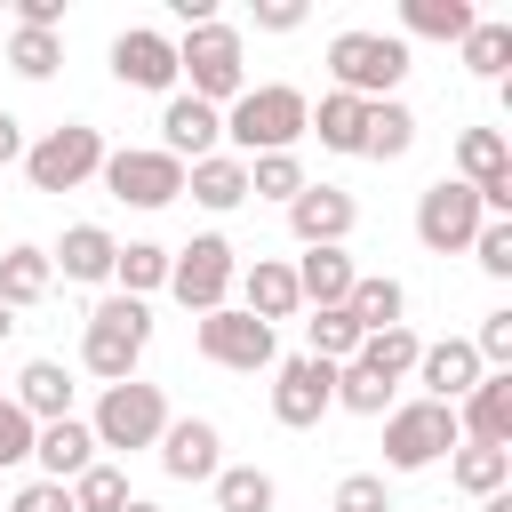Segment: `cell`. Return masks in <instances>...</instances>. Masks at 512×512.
Masks as SVG:
<instances>
[{
    "label": "cell",
    "instance_id": "obj_37",
    "mask_svg": "<svg viewBox=\"0 0 512 512\" xmlns=\"http://www.w3.org/2000/svg\"><path fill=\"white\" fill-rule=\"evenodd\" d=\"M336 408H352V416H384V408H392V384L368 376L360 360H344V368H336Z\"/></svg>",
    "mask_w": 512,
    "mask_h": 512
},
{
    "label": "cell",
    "instance_id": "obj_9",
    "mask_svg": "<svg viewBox=\"0 0 512 512\" xmlns=\"http://www.w3.org/2000/svg\"><path fill=\"white\" fill-rule=\"evenodd\" d=\"M480 224H488V208H480V192H472V184L440 176V184H424V192H416V240H424L432 256L472 248V232H480Z\"/></svg>",
    "mask_w": 512,
    "mask_h": 512
},
{
    "label": "cell",
    "instance_id": "obj_6",
    "mask_svg": "<svg viewBox=\"0 0 512 512\" xmlns=\"http://www.w3.org/2000/svg\"><path fill=\"white\" fill-rule=\"evenodd\" d=\"M96 168H104V136H96L88 120H64V128H48L40 144H24L32 192H80Z\"/></svg>",
    "mask_w": 512,
    "mask_h": 512
},
{
    "label": "cell",
    "instance_id": "obj_20",
    "mask_svg": "<svg viewBox=\"0 0 512 512\" xmlns=\"http://www.w3.org/2000/svg\"><path fill=\"white\" fill-rule=\"evenodd\" d=\"M32 456H40V472H48L56 488H72V480L96 464V432H88L80 416H56V424L32 432Z\"/></svg>",
    "mask_w": 512,
    "mask_h": 512
},
{
    "label": "cell",
    "instance_id": "obj_23",
    "mask_svg": "<svg viewBox=\"0 0 512 512\" xmlns=\"http://www.w3.org/2000/svg\"><path fill=\"white\" fill-rule=\"evenodd\" d=\"M32 424H56V416H72V376H64V360H24V376H16V392H8Z\"/></svg>",
    "mask_w": 512,
    "mask_h": 512
},
{
    "label": "cell",
    "instance_id": "obj_1",
    "mask_svg": "<svg viewBox=\"0 0 512 512\" xmlns=\"http://www.w3.org/2000/svg\"><path fill=\"white\" fill-rule=\"evenodd\" d=\"M304 120H312V104H304V88H288V80H272V88H248V96H232V112H224V136H232V160H264V152H296V136H304Z\"/></svg>",
    "mask_w": 512,
    "mask_h": 512
},
{
    "label": "cell",
    "instance_id": "obj_47",
    "mask_svg": "<svg viewBox=\"0 0 512 512\" xmlns=\"http://www.w3.org/2000/svg\"><path fill=\"white\" fill-rule=\"evenodd\" d=\"M8 160H24V120H16V112H0V168H8Z\"/></svg>",
    "mask_w": 512,
    "mask_h": 512
},
{
    "label": "cell",
    "instance_id": "obj_30",
    "mask_svg": "<svg viewBox=\"0 0 512 512\" xmlns=\"http://www.w3.org/2000/svg\"><path fill=\"white\" fill-rule=\"evenodd\" d=\"M400 24L424 40H464L480 16H472V0H400Z\"/></svg>",
    "mask_w": 512,
    "mask_h": 512
},
{
    "label": "cell",
    "instance_id": "obj_40",
    "mask_svg": "<svg viewBox=\"0 0 512 512\" xmlns=\"http://www.w3.org/2000/svg\"><path fill=\"white\" fill-rule=\"evenodd\" d=\"M8 64H16L24 80H48V72L64 64V48H56V32H24V24H16V40H8Z\"/></svg>",
    "mask_w": 512,
    "mask_h": 512
},
{
    "label": "cell",
    "instance_id": "obj_49",
    "mask_svg": "<svg viewBox=\"0 0 512 512\" xmlns=\"http://www.w3.org/2000/svg\"><path fill=\"white\" fill-rule=\"evenodd\" d=\"M120 512H160V504H152V496H128V504H120Z\"/></svg>",
    "mask_w": 512,
    "mask_h": 512
},
{
    "label": "cell",
    "instance_id": "obj_25",
    "mask_svg": "<svg viewBox=\"0 0 512 512\" xmlns=\"http://www.w3.org/2000/svg\"><path fill=\"white\" fill-rule=\"evenodd\" d=\"M112 256H120V240H112L104 224H72V232L56 240L48 264H56L64 280H112Z\"/></svg>",
    "mask_w": 512,
    "mask_h": 512
},
{
    "label": "cell",
    "instance_id": "obj_16",
    "mask_svg": "<svg viewBox=\"0 0 512 512\" xmlns=\"http://www.w3.org/2000/svg\"><path fill=\"white\" fill-rule=\"evenodd\" d=\"M352 216H360V208H352L344 184H304V192L288 200V232H296L304 248H336V240L352 232Z\"/></svg>",
    "mask_w": 512,
    "mask_h": 512
},
{
    "label": "cell",
    "instance_id": "obj_36",
    "mask_svg": "<svg viewBox=\"0 0 512 512\" xmlns=\"http://www.w3.org/2000/svg\"><path fill=\"white\" fill-rule=\"evenodd\" d=\"M248 192H256V200H296V192H304V160H296V152L248 160Z\"/></svg>",
    "mask_w": 512,
    "mask_h": 512
},
{
    "label": "cell",
    "instance_id": "obj_34",
    "mask_svg": "<svg viewBox=\"0 0 512 512\" xmlns=\"http://www.w3.org/2000/svg\"><path fill=\"white\" fill-rule=\"evenodd\" d=\"M456 48H464V72H472V80H504V64H512V24H472Z\"/></svg>",
    "mask_w": 512,
    "mask_h": 512
},
{
    "label": "cell",
    "instance_id": "obj_32",
    "mask_svg": "<svg viewBox=\"0 0 512 512\" xmlns=\"http://www.w3.org/2000/svg\"><path fill=\"white\" fill-rule=\"evenodd\" d=\"M504 480H512V448H472V440H456V488H464V496H504Z\"/></svg>",
    "mask_w": 512,
    "mask_h": 512
},
{
    "label": "cell",
    "instance_id": "obj_11",
    "mask_svg": "<svg viewBox=\"0 0 512 512\" xmlns=\"http://www.w3.org/2000/svg\"><path fill=\"white\" fill-rule=\"evenodd\" d=\"M328 408H336V368H328V360H312V352L272 360V416H280L288 432H312Z\"/></svg>",
    "mask_w": 512,
    "mask_h": 512
},
{
    "label": "cell",
    "instance_id": "obj_4",
    "mask_svg": "<svg viewBox=\"0 0 512 512\" xmlns=\"http://www.w3.org/2000/svg\"><path fill=\"white\" fill-rule=\"evenodd\" d=\"M176 80H192L200 104H232V96H248L240 32H232V24H192V32L176 40Z\"/></svg>",
    "mask_w": 512,
    "mask_h": 512
},
{
    "label": "cell",
    "instance_id": "obj_10",
    "mask_svg": "<svg viewBox=\"0 0 512 512\" xmlns=\"http://www.w3.org/2000/svg\"><path fill=\"white\" fill-rule=\"evenodd\" d=\"M104 192L112 200H128V208H168L176 192H184V160H168L160 144L144 152V144H128V152H104Z\"/></svg>",
    "mask_w": 512,
    "mask_h": 512
},
{
    "label": "cell",
    "instance_id": "obj_12",
    "mask_svg": "<svg viewBox=\"0 0 512 512\" xmlns=\"http://www.w3.org/2000/svg\"><path fill=\"white\" fill-rule=\"evenodd\" d=\"M456 184H472L488 216H512V144H504V128H464L456 136Z\"/></svg>",
    "mask_w": 512,
    "mask_h": 512
},
{
    "label": "cell",
    "instance_id": "obj_33",
    "mask_svg": "<svg viewBox=\"0 0 512 512\" xmlns=\"http://www.w3.org/2000/svg\"><path fill=\"white\" fill-rule=\"evenodd\" d=\"M272 504H280L272 472H256V464H224L216 472V512H272Z\"/></svg>",
    "mask_w": 512,
    "mask_h": 512
},
{
    "label": "cell",
    "instance_id": "obj_7",
    "mask_svg": "<svg viewBox=\"0 0 512 512\" xmlns=\"http://www.w3.org/2000/svg\"><path fill=\"white\" fill-rule=\"evenodd\" d=\"M232 280H240V256H232V240H224V232H200L192 248H176V256H168V288H176V304H184V312H224Z\"/></svg>",
    "mask_w": 512,
    "mask_h": 512
},
{
    "label": "cell",
    "instance_id": "obj_22",
    "mask_svg": "<svg viewBox=\"0 0 512 512\" xmlns=\"http://www.w3.org/2000/svg\"><path fill=\"white\" fill-rule=\"evenodd\" d=\"M344 312H352V328H360V336H384V328H400L408 288H400L392 272H360V280H352V296H344Z\"/></svg>",
    "mask_w": 512,
    "mask_h": 512
},
{
    "label": "cell",
    "instance_id": "obj_8",
    "mask_svg": "<svg viewBox=\"0 0 512 512\" xmlns=\"http://www.w3.org/2000/svg\"><path fill=\"white\" fill-rule=\"evenodd\" d=\"M456 440H464V432H456V408H440V400H408V408L384 416V464H392V472H424V464H440Z\"/></svg>",
    "mask_w": 512,
    "mask_h": 512
},
{
    "label": "cell",
    "instance_id": "obj_29",
    "mask_svg": "<svg viewBox=\"0 0 512 512\" xmlns=\"http://www.w3.org/2000/svg\"><path fill=\"white\" fill-rule=\"evenodd\" d=\"M416 352H424V344H416V328L400 320V328H384V336H360V352H352V360H360L368 376L400 384V376H416Z\"/></svg>",
    "mask_w": 512,
    "mask_h": 512
},
{
    "label": "cell",
    "instance_id": "obj_3",
    "mask_svg": "<svg viewBox=\"0 0 512 512\" xmlns=\"http://www.w3.org/2000/svg\"><path fill=\"white\" fill-rule=\"evenodd\" d=\"M328 72H336V96H360V104H384L408 72V40L392 32H336L328 40Z\"/></svg>",
    "mask_w": 512,
    "mask_h": 512
},
{
    "label": "cell",
    "instance_id": "obj_13",
    "mask_svg": "<svg viewBox=\"0 0 512 512\" xmlns=\"http://www.w3.org/2000/svg\"><path fill=\"white\" fill-rule=\"evenodd\" d=\"M200 360H216V368H240V376H256V368H272L280 360V344H272V328L264 320H248V312H200Z\"/></svg>",
    "mask_w": 512,
    "mask_h": 512
},
{
    "label": "cell",
    "instance_id": "obj_28",
    "mask_svg": "<svg viewBox=\"0 0 512 512\" xmlns=\"http://www.w3.org/2000/svg\"><path fill=\"white\" fill-rule=\"evenodd\" d=\"M56 288V264H48V248H8L0 256V304L16 312V304H40Z\"/></svg>",
    "mask_w": 512,
    "mask_h": 512
},
{
    "label": "cell",
    "instance_id": "obj_41",
    "mask_svg": "<svg viewBox=\"0 0 512 512\" xmlns=\"http://www.w3.org/2000/svg\"><path fill=\"white\" fill-rule=\"evenodd\" d=\"M472 256H480L488 280H512V216H488V224L472 232Z\"/></svg>",
    "mask_w": 512,
    "mask_h": 512
},
{
    "label": "cell",
    "instance_id": "obj_21",
    "mask_svg": "<svg viewBox=\"0 0 512 512\" xmlns=\"http://www.w3.org/2000/svg\"><path fill=\"white\" fill-rule=\"evenodd\" d=\"M288 272H296V296H304L312 312H336V304L352 296V280H360L344 248H304V264H288Z\"/></svg>",
    "mask_w": 512,
    "mask_h": 512
},
{
    "label": "cell",
    "instance_id": "obj_27",
    "mask_svg": "<svg viewBox=\"0 0 512 512\" xmlns=\"http://www.w3.org/2000/svg\"><path fill=\"white\" fill-rule=\"evenodd\" d=\"M408 144H416V112H408L400 96L368 104V128H360V160H400Z\"/></svg>",
    "mask_w": 512,
    "mask_h": 512
},
{
    "label": "cell",
    "instance_id": "obj_24",
    "mask_svg": "<svg viewBox=\"0 0 512 512\" xmlns=\"http://www.w3.org/2000/svg\"><path fill=\"white\" fill-rule=\"evenodd\" d=\"M184 192H192L200 208H216V216H224V208H240V200H248V160L208 152V160H192V168H184Z\"/></svg>",
    "mask_w": 512,
    "mask_h": 512
},
{
    "label": "cell",
    "instance_id": "obj_43",
    "mask_svg": "<svg viewBox=\"0 0 512 512\" xmlns=\"http://www.w3.org/2000/svg\"><path fill=\"white\" fill-rule=\"evenodd\" d=\"M32 432H40V424L0 392V464H24V456H32Z\"/></svg>",
    "mask_w": 512,
    "mask_h": 512
},
{
    "label": "cell",
    "instance_id": "obj_19",
    "mask_svg": "<svg viewBox=\"0 0 512 512\" xmlns=\"http://www.w3.org/2000/svg\"><path fill=\"white\" fill-rule=\"evenodd\" d=\"M216 136H224V112H216V104L168 96V112H160V152H168V160H208Z\"/></svg>",
    "mask_w": 512,
    "mask_h": 512
},
{
    "label": "cell",
    "instance_id": "obj_48",
    "mask_svg": "<svg viewBox=\"0 0 512 512\" xmlns=\"http://www.w3.org/2000/svg\"><path fill=\"white\" fill-rule=\"evenodd\" d=\"M480 512H512V496H480Z\"/></svg>",
    "mask_w": 512,
    "mask_h": 512
},
{
    "label": "cell",
    "instance_id": "obj_18",
    "mask_svg": "<svg viewBox=\"0 0 512 512\" xmlns=\"http://www.w3.org/2000/svg\"><path fill=\"white\" fill-rule=\"evenodd\" d=\"M456 432H472V448H512V368H488V376L464 392Z\"/></svg>",
    "mask_w": 512,
    "mask_h": 512
},
{
    "label": "cell",
    "instance_id": "obj_42",
    "mask_svg": "<svg viewBox=\"0 0 512 512\" xmlns=\"http://www.w3.org/2000/svg\"><path fill=\"white\" fill-rule=\"evenodd\" d=\"M328 512H392V496H384V472H344Z\"/></svg>",
    "mask_w": 512,
    "mask_h": 512
},
{
    "label": "cell",
    "instance_id": "obj_39",
    "mask_svg": "<svg viewBox=\"0 0 512 512\" xmlns=\"http://www.w3.org/2000/svg\"><path fill=\"white\" fill-rule=\"evenodd\" d=\"M128 504V480L112 472V464H88L80 480H72V512H120Z\"/></svg>",
    "mask_w": 512,
    "mask_h": 512
},
{
    "label": "cell",
    "instance_id": "obj_26",
    "mask_svg": "<svg viewBox=\"0 0 512 512\" xmlns=\"http://www.w3.org/2000/svg\"><path fill=\"white\" fill-rule=\"evenodd\" d=\"M240 280H248V304H240V312H248V320H264V328H272V320H288V312L304 304V296H296V272H288V264H272V256H256Z\"/></svg>",
    "mask_w": 512,
    "mask_h": 512
},
{
    "label": "cell",
    "instance_id": "obj_5",
    "mask_svg": "<svg viewBox=\"0 0 512 512\" xmlns=\"http://www.w3.org/2000/svg\"><path fill=\"white\" fill-rule=\"evenodd\" d=\"M88 432H96V448H160V432H168V392L160 384H104V400H96V416H88Z\"/></svg>",
    "mask_w": 512,
    "mask_h": 512
},
{
    "label": "cell",
    "instance_id": "obj_17",
    "mask_svg": "<svg viewBox=\"0 0 512 512\" xmlns=\"http://www.w3.org/2000/svg\"><path fill=\"white\" fill-rule=\"evenodd\" d=\"M480 376H488V368H480L472 336H448V344H424V352H416V384H424V400H440V408H456Z\"/></svg>",
    "mask_w": 512,
    "mask_h": 512
},
{
    "label": "cell",
    "instance_id": "obj_44",
    "mask_svg": "<svg viewBox=\"0 0 512 512\" xmlns=\"http://www.w3.org/2000/svg\"><path fill=\"white\" fill-rule=\"evenodd\" d=\"M472 352H480V368H512V312H488L480 336H472Z\"/></svg>",
    "mask_w": 512,
    "mask_h": 512
},
{
    "label": "cell",
    "instance_id": "obj_45",
    "mask_svg": "<svg viewBox=\"0 0 512 512\" xmlns=\"http://www.w3.org/2000/svg\"><path fill=\"white\" fill-rule=\"evenodd\" d=\"M8 512H72V488H56V480H24V488L8 496Z\"/></svg>",
    "mask_w": 512,
    "mask_h": 512
},
{
    "label": "cell",
    "instance_id": "obj_31",
    "mask_svg": "<svg viewBox=\"0 0 512 512\" xmlns=\"http://www.w3.org/2000/svg\"><path fill=\"white\" fill-rule=\"evenodd\" d=\"M304 128H320V144H328V152H360L368 104H360V96H336V88H328V96H320V112H312Z\"/></svg>",
    "mask_w": 512,
    "mask_h": 512
},
{
    "label": "cell",
    "instance_id": "obj_35",
    "mask_svg": "<svg viewBox=\"0 0 512 512\" xmlns=\"http://www.w3.org/2000/svg\"><path fill=\"white\" fill-rule=\"evenodd\" d=\"M112 280H120V296L168 288V248H152V240H128V248L112 256Z\"/></svg>",
    "mask_w": 512,
    "mask_h": 512
},
{
    "label": "cell",
    "instance_id": "obj_50",
    "mask_svg": "<svg viewBox=\"0 0 512 512\" xmlns=\"http://www.w3.org/2000/svg\"><path fill=\"white\" fill-rule=\"evenodd\" d=\"M8 328H16V312H8V304H0V336H8Z\"/></svg>",
    "mask_w": 512,
    "mask_h": 512
},
{
    "label": "cell",
    "instance_id": "obj_15",
    "mask_svg": "<svg viewBox=\"0 0 512 512\" xmlns=\"http://www.w3.org/2000/svg\"><path fill=\"white\" fill-rule=\"evenodd\" d=\"M160 472H168V480H216V472H224L216 424H208V416H168V432H160Z\"/></svg>",
    "mask_w": 512,
    "mask_h": 512
},
{
    "label": "cell",
    "instance_id": "obj_14",
    "mask_svg": "<svg viewBox=\"0 0 512 512\" xmlns=\"http://www.w3.org/2000/svg\"><path fill=\"white\" fill-rule=\"evenodd\" d=\"M112 80L120 88H176V40L152 24H128L112 40Z\"/></svg>",
    "mask_w": 512,
    "mask_h": 512
},
{
    "label": "cell",
    "instance_id": "obj_38",
    "mask_svg": "<svg viewBox=\"0 0 512 512\" xmlns=\"http://www.w3.org/2000/svg\"><path fill=\"white\" fill-rule=\"evenodd\" d=\"M360 352V328H352V312L336 304V312H312V360H328V368H344Z\"/></svg>",
    "mask_w": 512,
    "mask_h": 512
},
{
    "label": "cell",
    "instance_id": "obj_2",
    "mask_svg": "<svg viewBox=\"0 0 512 512\" xmlns=\"http://www.w3.org/2000/svg\"><path fill=\"white\" fill-rule=\"evenodd\" d=\"M144 344H152V312H144V296H104V304L88 312L80 360H88V376L128 384V376H136V360H144Z\"/></svg>",
    "mask_w": 512,
    "mask_h": 512
},
{
    "label": "cell",
    "instance_id": "obj_46",
    "mask_svg": "<svg viewBox=\"0 0 512 512\" xmlns=\"http://www.w3.org/2000/svg\"><path fill=\"white\" fill-rule=\"evenodd\" d=\"M256 24L264 32H296L304 24V0H256Z\"/></svg>",
    "mask_w": 512,
    "mask_h": 512
}]
</instances>
